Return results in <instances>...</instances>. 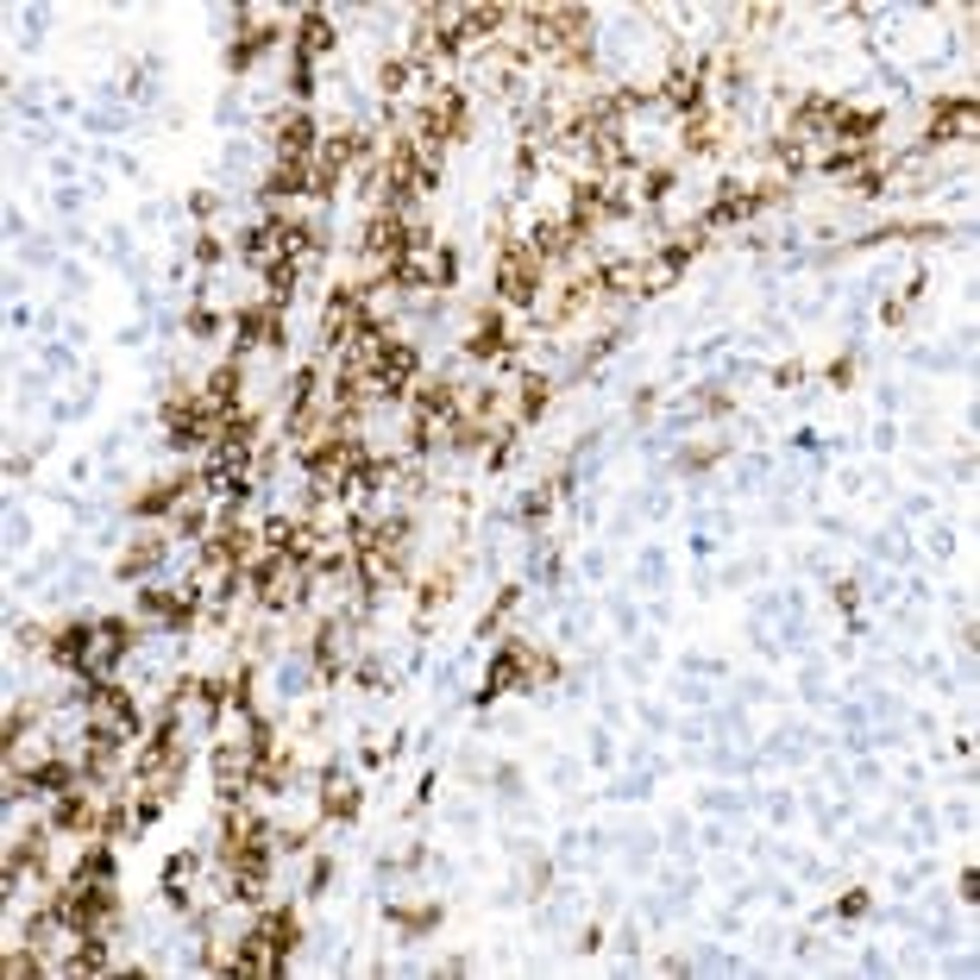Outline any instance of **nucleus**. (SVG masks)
Returning a JSON list of instances; mask_svg holds the SVG:
<instances>
[{
    "mask_svg": "<svg viewBox=\"0 0 980 980\" xmlns=\"http://www.w3.org/2000/svg\"><path fill=\"white\" fill-rule=\"evenodd\" d=\"M309 585H314V566L302 553H271V560L258 566V597H264V609L309 604Z\"/></svg>",
    "mask_w": 980,
    "mask_h": 980,
    "instance_id": "1",
    "label": "nucleus"
},
{
    "mask_svg": "<svg viewBox=\"0 0 980 980\" xmlns=\"http://www.w3.org/2000/svg\"><path fill=\"white\" fill-rule=\"evenodd\" d=\"M452 277V258L440 252V246H409V252L396 258V271H390V283H403V290H440Z\"/></svg>",
    "mask_w": 980,
    "mask_h": 980,
    "instance_id": "2",
    "label": "nucleus"
},
{
    "mask_svg": "<svg viewBox=\"0 0 980 980\" xmlns=\"http://www.w3.org/2000/svg\"><path fill=\"white\" fill-rule=\"evenodd\" d=\"M353 654H358V623L353 616H327L321 623V647H314V667L340 673V667H353Z\"/></svg>",
    "mask_w": 980,
    "mask_h": 980,
    "instance_id": "3",
    "label": "nucleus"
},
{
    "mask_svg": "<svg viewBox=\"0 0 980 980\" xmlns=\"http://www.w3.org/2000/svg\"><path fill=\"white\" fill-rule=\"evenodd\" d=\"M534 290H541V264H534L522 246H510L503 264H497V295H503V302H534Z\"/></svg>",
    "mask_w": 980,
    "mask_h": 980,
    "instance_id": "4",
    "label": "nucleus"
},
{
    "mask_svg": "<svg viewBox=\"0 0 980 980\" xmlns=\"http://www.w3.org/2000/svg\"><path fill=\"white\" fill-rule=\"evenodd\" d=\"M321 811H327V817H353L358 811V780L353 773L327 767V780H321Z\"/></svg>",
    "mask_w": 980,
    "mask_h": 980,
    "instance_id": "5",
    "label": "nucleus"
},
{
    "mask_svg": "<svg viewBox=\"0 0 980 980\" xmlns=\"http://www.w3.org/2000/svg\"><path fill=\"white\" fill-rule=\"evenodd\" d=\"M930 133H956V138H974L980 119H974V101H937V114H930Z\"/></svg>",
    "mask_w": 980,
    "mask_h": 980,
    "instance_id": "6",
    "label": "nucleus"
},
{
    "mask_svg": "<svg viewBox=\"0 0 980 980\" xmlns=\"http://www.w3.org/2000/svg\"><path fill=\"white\" fill-rule=\"evenodd\" d=\"M377 377L390 384V390H403L415 377V346L409 340H384V353H377Z\"/></svg>",
    "mask_w": 980,
    "mask_h": 980,
    "instance_id": "7",
    "label": "nucleus"
},
{
    "mask_svg": "<svg viewBox=\"0 0 980 980\" xmlns=\"http://www.w3.org/2000/svg\"><path fill=\"white\" fill-rule=\"evenodd\" d=\"M327 51H334V25L321 20V13H309V20H302V39H295V58L314 63V58H327Z\"/></svg>",
    "mask_w": 980,
    "mask_h": 980,
    "instance_id": "8",
    "label": "nucleus"
},
{
    "mask_svg": "<svg viewBox=\"0 0 980 980\" xmlns=\"http://www.w3.org/2000/svg\"><path fill=\"white\" fill-rule=\"evenodd\" d=\"M309 679H314V660H309V654H295V660H283V667H277V691H283V698H309Z\"/></svg>",
    "mask_w": 980,
    "mask_h": 980,
    "instance_id": "9",
    "label": "nucleus"
},
{
    "mask_svg": "<svg viewBox=\"0 0 980 980\" xmlns=\"http://www.w3.org/2000/svg\"><path fill=\"white\" fill-rule=\"evenodd\" d=\"M157 560H164V548H157V541H133V553L119 560V578L133 585V578H145V572H157Z\"/></svg>",
    "mask_w": 980,
    "mask_h": 980,
    "instance_id": "10",
    "label": "nucleus"
},
{
    "mask_svg": "<svg viewBox=\"0 0 980 980\" xmlns=\"http://www.w3.org/2000/svg\"><path fill=\"white\" fill-rule=\"evenodd\" d=\"M201 874V855H177V862H170V874H164V880L170 886H183V880H196Z\"/></svg>",
    "mask_w": 980,
    "mask_h": 980,
    "instance_id": "11",
    "label": "nucleus"
},
{
    "mask_svg": "<svg viewBox=\"0 0 980 980\" xmlns=\"http://www.w3.org/2000/svg\"><path fill=\"white\" fill-rule=\"evenodd\" d=\"M548 503H553V490H548V484H534L529 497H522V515H548Z\"/></svg>",
    "mask_w": 980,
    "mask_h": 980,
    "instance_id": "12",
    "label": "nucleus"
},
{
    "mask_svg": "<svg viewBox=\"0 0 980 980\" xmlns=\"http://www.w3.org/2000/svg\"><path fill=\"white\" fill-rule=\"evenodd\" d=\"M867 911V893H848V899H836V918H862Z\"/></svg>",
    "mask_w": 980,
    "mask_h": 980,
    "instance_id": "13",
    "label": "nucleus"
}]
</instances>
